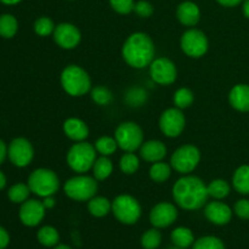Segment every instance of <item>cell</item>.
<instances>
[{"label": "cell", "mask_w": 249, "mask_h": 249, "mask_svg": "<svg viewBox=\"0 0 249 249\" xmlns=\"http://www.w3.org/2000/svg\"><path fill=\"white\" fill-rule=\"evenodd\" d=\"M173 198L180 208L197 211L208 202V189L201 178L186 174L173 186Z\"/></svg>", "instance_id": "1"}, {"label": "cell", "mask_w": 249, "mask_h": 249, "mask_svg": "<svg viewBox=\"0 0 249 249\" xmlns=\"http://www.w3.org/2000/svg\"><path fill=\"white\" fill-rule=\"evenodd\" d=\"M97 180L94 177L79 174L71 178L65 182L63 191L68 198L77 202H88L96 196Z\"/></svg>", "instance_id": "5"}, {"label": "cell", "mask_w": 249, "mask_h": 249, "mask_svg": "<svg viewBox=\"0 0 249 249\" xmlns=\"http://www.w3.org/2000/svg\"><path fill=\"white\" fill-rule=\"evenodd\" d=\"M155 43L151 36L143 32H135L130 34L122 48V56L124 61L136 70L150 66L155 60Z\"/></svg>", "instance_id": "2"}, {"label": "cell", "mask_w": 249, "mask_h": 249, "mask_svg": "<svg viewBox=\"0 0 249 249\" xmlns=\"http://www.w3.org/2000/svg\"><path fill=\"white\" fill-rule=\"evenodd\" d=\"M91 99L99 106H107L113 100V94L108 88L104 85H99L91 89Z\"/></svg>", "instance_id": "35"}, {"label": "cell", "mask_w": 249, "mask_h": 249, "mask_svg": "<svg viewBox=\"0 0 249 249\" xmlns=\"http://www.w3.org/2000/svg\"><path fill=\"white\" fill-rule=\"evenodd\" d=\"M150 75L160 85H170L177 80L178 70L175 63L168 57H158L151 62Z\"/></svg>", "instance_id": "11"}, {"label": "cell", "mask_w": 249, "mask_h": 249, "mask_svg": "<svg viewBox=\"0 0 249 249\" xmlns=\"http://www.w3.org/2000/svg\"><path fill=\"white\" fill-rule=\"evenodd\" d=\"M0 1L5 5H16L18 2H21L22 0H0Z\"/></svg>", "instance_id": "48"}, {"label": "cell", "mask_w": 249, "mask_h": 249, "mask_svg": "<svg viewBox=\"0 0 249 249\" xmlns=\"http://www.w3.org/2000/svg\"><path fill=\"white\" fill-rule=\"evenodd\" d=\"M61 85L68 95L79 97L91 90V79L87 71L77 65H70L61 73Z\"/></svg>", "instance_id": "3"}, {"label": "cell", "mask_w": 249, "mask_h": 249, "mask_svg": "<svg viewBox=\"0 0 249 249\" xmlns=\"http://www.w3.org/2000/svg\"><path fill=\"white\" fill-rule=\"evenodd\" d=\"M201 162V151L195 145H182L170 157V165L180 174H190Z\"/></svg>", "instance_id": "9"}, {"label": "cell", "mask_w": 249, "mask_h": 249, "mask_svg": "<svg viewBox=\"0 0 249 249\" xmlns=\"http://www.w3.org/2000/svg\"><path fill=\"white\" fill-rule=\"evenodd\" d=\"M56 26L53 23V19L50 17H39L36 22H34V32L38 34L39 36H48L53 34Z\"/></svg>", "instance_id": "38"}, {"label": "cell", "mask_w": 249, "mask_h": 249, "mask_svg": "<svg viewBox=\"0 0 249 249\" xmlns=\"http://www.w3.org/2000/svg\"><path fill=\"white\" fill-rule=\"evenodd\" d=\"M125 101L131 107H140L147 101V92L140 87H134L126 92Z\"/></svg>", "instance_id": "36"}, {"label": "cell", "mask_w": 249, "mask_h": 249, "mask_svg": "<svg viewBox=\"0 0 249 249\" xmlns=\"http://www.w3.org/2000/svg\"><path fill=\"white\" fill-rule=\"evenodd\" d=\"M229 102L236 111L249 112V85H235L229 92Z\"/></svg>", "instance_id": "21"}, {"label": "cell", "mask_w": 249, "mask_h": 249, "mask_svg": "<svg viewBox=\"0 0 249 249\" xmlns=\"http://www.w3.org/2000/svg\"><path fill=\"white\" fill-rule=\"evenodd\" d=\"M88 211L95 218H104L112 212V202L102 196H94L88 201Z\"/></svg>", "instance_id": "22"}, {"label": "cell", "mask_w": 249, "mask_h": 249, "mask_svg": "<svg viewBox=\"0 0 249 249\" xmlns=\"http://www.w3.org/2000/svg\"><path fill=\"white\" fill-rule=\"evenodd\" d=\"M178 208L169 202H160L150 212V221L153 228L165 229L177 221Z\"/></svg>", "instance_id": "15"}, {"label": "cell", "mask_w": 249, "mask_h": 249, "mask_svg": "<svg viewBox=\"0 0 249 249\" xmlns=\"http://www.w3.org/2000/svg\"><path fill=\"white\" fill-rule=\"evenodd\" d=\"M28 186L31 192L39 197L55 196L60 189V179L53 170L39 168L33 170L28 178Z\"/></svg>", "instance_id": "6"}, {"label": "cell", "mask_w": 249, "mask_h": 249, "mask_svg": "<svg viewBox=\"0 0 249 249\" xmlns=\"http://www.w3.org/2000/svg\"><path fill=\"white\" fill-rule=\"evenodd\" d=\"M29 194H31V189H29L28 184H22V182H18V184H15L14 186L10 187L9 192H7V196H9V199L12 202V203L22 204L23 202H26L28 199Z\"/></svg>", "instance_id": "31"}, {"label": "cell", "mask_w": 249, "mask_h": 249, "mask_svg": "<svg viewBox=\"0 0 249 249\" xmlns=\"http://www.w3.org/2000/svg\"><path fill=\"white\" fill-rule=\"evenodd\" d=\"M45 211L46 208L44 207L43 202L38 199H27L21 204V208H19V220L28 228L38 226L45 216Z\"/></svg>", "instance_id": "16"}, {"label": "cell", "mask_w": 249, "mask_h": 249, "mask_svg": "<svg viewBox=\"0 0 249 249\" xmlns=\"http://www.w3.org/2000/svg\"><path fill=\"white\" fill-rule=\"evenodd\" d=\"M111 7L116 12L121 15H128L131 11H134L135 2L134 0H109Z\"/></svg>", "instance_id": "39"}, {"label": "cell", "mask_w": 249, "mask_h": 249, "mask_svg": "<svg viewBox=\"0 0 249 249\" xmlns=\"http://www.w3.org/2000/svg\"><path fill=\"white\" fill-rule=\"evenodd\" d=\"M118 147L125 152H135L140 150L143 143V131L140 125L134 122H123L119 124L114 133Z\"/></svg>", "instance_id": "8"}, {"label": "cell", "mask_w": 249, "mask_h": 249, "mask_svg": "<svg viewBox=\"0 0 249 249\" xmlns=\"http://www.w3.org/2000/svg\"><path fill=\"white\" fill-rule=\"evenodd\" d=\"M204 215L214 225L223 226L226 225L232 219V209L224 202L215 199L213 202H209L204 207Z\"/></svg>", "instance_id": "17"}, {"label": "cell", "mask_w": 249, "mask_h": 249, "mask_svg": "<svg viewBox=\"0 0 249 249\" xmlns=\"http://www.w3.org/2000/svg\"><path fill=\"white\" fill-rule=\"evenodd\" d=\"M7 156L12 164L18 168H24L33 160L34 148L27 139L16 138L7 147Z\"/></svg>", "instance_id": "13"}, {"label": "cell", "mask_w": 249, "mask_h": 249, "mask_svg": "<svg viewBox=\"0 0 249 249\" xmlns=\"http://www.w3.org/2000/svg\"><path fill=\"white\" fill-rule=\"evenodd\" d=\"M6 156H7V147H6V145H5L4 141L0 139V165L4 163Z\"/></svg>", "instance_id": "44"}, {"label": "cell", "mask_w": 249, "mask_h": 249, "mask_svg": "<svg viewBox=\"0 0 249 249\" xmlns=\"http://www.w3.org/2000/svg\"><path fill=\"white\" fill-rule=\"evenodd\" d=\"M134 11L139 15L142 18H147V17L152 16L153 11V5L150 1H146V0H140V1L135 2V6H134Z\"/></svg>", "instance_id": "40"}, {"label": "cell", "mask_w": 249, "mask_h": 249, "mask_svg": "<svg viewBox=\"0 0 249 249\" xmlns=\"http://www.w3.org/2000/svg\"><path fill=\"white\" fill-rule=\"evenodd\" d=\"M186 125V118L178 107L168 108L160 114V129L168 138H178L184 131Z\"/></svg>", "instance_id": "12"}, {"label": "cell", "mask_w": 249, "mask_h": 249, "mask_svg": "<svg viewBox=\"0 0 249 249\" xmlns=\"http://www.w3.org/2000/svg\"><path fill=\"white\" fill-rule=\"evenodd\" d=\"M180 46L189 57L199 58L206 55L208 51L209 41L203 32L196 28H191L181 36Z\"/></svg>", "instance_id": "10"}, {"label": "cell", "mask_w": 249, "mask_h": 249, "mask_svg": "<svg viewBox=\"0 0 249 249\" xmlns=\"http://www.w3.org/2000/svg\"><path fill=\"white\" fill-rule=\"evenodd\" d=\"M43 204H44V207H45L46 209H51V208H53V207H55V198H53V196H48V197H44V199L43 201Z\"/></svg>", "instance_id": "45"}, {"label": "cell", "mask_w": 249, "mask_h": 249, "mask_svg": "<svg viewBox=\"0 0 249 249\" xmlns=\"http://www.w3.org/2000/svg\"><path fill=\"white\" fill-rule=\"evenodd\" d=\"M168 249H186V248H181V247H178V246H174V247H170Z\"/></svg>", "instance_id": "50"}, {"label": "cell", "mask_w": 249, "mask_h": 249, "mask_svg": "<svg viewBox=\"0 0 249 249\" xmlns=\"http://www.w3.org/2000/svg\"><path fill=\"white\" fill-rule=\"evenodd\" d=\"M195 101V95L191 89L189 88H180L174 94V104L175 107L180 109L189 108Z\"/></svg>", "instance_id": "34"}, {"label": "cell", "mask_w": 249, "mask_h": 249, "mask_svg": "<svg viewBox=\"0 0 249 249\" xmlns=\"http://www.w3.org/2000/svg\"><path fill=\"white\" fill-rule=\"evenodd\" d=\"M216 1L225 7H233V6H237L238 4H241L243 0H216Z\"/></svg>", "instance_id": "43"}, {"label": "cell", "mask_w": 249, "mask_h": 249, "mask_svg": "<svg viewBox=\"0 0 249 249\" xmlns=\"http://www.w3.org/2000/svg\"><path fill=\"white\" fill-rule=\"evenodd\" d=\"M112 213L119 223L124 225H134L142 214L140 203L130 195H119L112 201Z\"/></svg>", "instance_id": "7"}, {"label": "cell", "mask_w": 249, "mask_h": 249, "mask_svg": "<svg viewBox=\"0 0 249 249\" xmlns=\"http://www.w3.org/2000/svg\"><path fill=\"white\" fill-rule=\"evenodd\" d=\"M233 212L240 219L249 220V199H240L236 202Z\"/></svg>", "instance_id": "41"}, {"label": "cell", "mask_w": 249, "mask_h": 249, "mask_svg": "<svg viewBox=\"0 0 249 249\" xmlns=\"http://www.w3.org/2000/svg\"><path fill=\"white\" fill-rule=\"evenodd\" d=\"M170 175H172V165L168 164V163L160 160V162L152 163V165H151L150 178L152 181L162 184L169 179Z\"/></svg>", "instance_id": "27"}, {"label": "cell", "mask_w": 249, "mask_h": 249, "mask_svg": "<svg viewBox=\"0 0 249 249\" xmlns=\"http://www.w3.org/2000/svg\"><path fill=\"white\" fill-rule=\"evenodd\" d=\"M207 189H208L209 197H213L214 199H224L230 195L231 191L230 184L223 179L212 180L207 185Z\"/></svg>", "instance_id": "28"}, {"label": "cell", "mask_w": 249, "mask_h": 249, "mask_svg": "<svg viewBox=\"0 0 249 249\" xmlns=\"http://www.w3.org/2000/svg\"><path fill=\"white\" fill-rule=\"evenodd\" d=\"M140 156L146 162H160L167 156V147L160 140H148L141 145Z\"/></svg>", "instance_id": "19"}, {"label": "cell", "mask_w": 249, "mask_h": 249, "mask_svg": "<svg viewBox=\"0 0 249 249\" xmlns=\"http://www.w3.org/2000/svg\"><path fill=\"white\" fill-rule=\"evenodd\" d=\"M63 133L72 141L80 142L89 136V126L80 118L71 117L63 122Z\"/></svg>", "instance_id": "18"}, {"label": "cell", "mask_w": 249, "mask_h": 249, "mask_svg": "<svg viewBox=\"0 0 249 249\" xmlns=\"http://www.w3.org/2000/svg\"><path fill=\"white\" fill-rule=\"evenodd\" d=\"M177 17L184 26L194 27L201 19V10L194 1H184L178 6Z\"/></svg>", "instance_id": "20"}, {"label": "cell", "mask_w": 249, "mask_h": 249, "mask_svg": "<svg viewBox=\"0 0 249 249\" xmlns=\"http://www.w3.org/2000/svg\"><path fill=\"white\" fill-rule=\"evenodd\" d=\"M53 36L55 43L65 50H73L79 45L80 40H82V33H80L79 28L68 22L57 24Z\"/></svg>", "instance_id": "14"}, {"label": "cell", "mask_w": 249, "mask_h": 249, "mask_svg": "<svg viewBox=\"0 0 249 249\" xmlns=\"http://www.w3.org/2000/svg\"><path fill=\"white\" fill-rule=\"evenodd\" d=\"M38 242L44 247H55L60 242V233L53 226H43L36 233Z\"/></svg>", "instance_id": "26"}, {"label": "cell", "mask_w": 249, "mask_h": 249, "mask_svg": "<svg viewBox=\"0 0 249 249\" xmlns=\"http://www.w3.org/2000/svg\"><path fill=\"white\" fill-rule=\"evenodd\" d=\"M92 173H94V178L97 181L108 179L113 173V163L107 156H101L95 160L94 165H92Z\"/></svg>", "instance_id": "25"}, {"label": "cell", "mask_w": 249, "mask_h": 249, "mask_svg": "<svg viewBox=\"0 0 249 249\" xmlns=\"http://www.w3.org/2000/svg\"><path fill=\"white\" fill-rule=\"evenodd\" d=\"M53 249H72L70 247V246H67V245H57V246H55V247H53Z\"/></svg>", "instance_id": "49"}, {"label": "cell", "mask_w": 249, "mask_h": 249, "mask_svg": "<svg viewBox=\"0 0 249 249\" xmlns=\"http://www.w3.org/2000/svg\"><path fill=\"white\" fill-rule=\"evenodd\" d=\"M6 186V177L2 172H0V191L4 190V187Z\"/></svg>", "instance_id": "46"}, {"label": "cell", "mask_w": 249, "mask_h": 249, "mask_svg": "<svg viewBox=\"0 0 249 249\" xmlns=\"http://www.w3.org/2000/svg\"><path fill=\"white\" fill-rule=\"evenodd\" d=\"M119 168L124 174L133 175L140 168V160L134 152H125L119 160Z\"/></svg>", "instance_id": "30"}, {"label": "cell", "mask_w": 249, "mask_h": 249, "mask_svg": "<svg viewBox=\"0 0 249 249\" xmlns=\"http://www.w3.org/2000/svg\"><path fill=\"white\" fill-rule=\"evenodd\" d=\"M94 146L97 153H100L101 156H107V157L113 155L118 148L116 139L111 138V136H101V138L97 139Z\"/></svg>", "instance_id": "32"}, {"label": "cell", "mask_w": 249, "mask_h": 249, "mask_svg": "<svg viewBox=\"0 0 249 249\" xmlns=\"http://www.w3.org/2000/svg\"><path fill=\"white\" fill-rule=\"evenodd\" d=\"M162 243V233L157 228L147 230L141 236V246L143 249H157Z\"/></svg>", "instance_id": "33"}, {"label": "cell", "mask_w": 249, "mask_h": 249, "mask_svg": "<svg viewBox=\"0 0 249 249\" xmlns=\"http://www.w3.org/2000/svg\"><path fill=\"white\" fill-rule=\"evenodd\" d=\"M10 243V236L2 226H0V249H5Z\"/></svg>", "instance_id": "42"}, {"label": "cell", "mask_w": 249, "mask_h": 249, "mask_svg": "<svg viewBox=\"0 0 249 249\" xmlns=\"http://www.w3.org/2000/svg\"><path fill=\"white\" fill-rule=\"evenodd\" d=\"M192 249H225V245L215 236H203L195 241Z\"/></svg>", "instance_id": "37"}, {"label": "cell", "mask_w": 249, "mask_h": 249, "mask_svg": "<svg viewBox=\"0 0 249 249\" xmlns=\"http://www.w3.org/2000/svg\"><path fill=\"white\" fill-rule=\"evenodd\" d=\"M243 14L249 18V0H243Z\"/></svg>", "instance_id": "47"}, {"label": "cell", "mask_w": 249, "mask_h": 249, "mask_svg": "<svg viewBox=\"0 0 249 249\" xmlns=\"http://www.w3.org/2000/svg\"><path fill=\"white\" fill-rule=\"evenodd\" d=\"M17 29H18V22L16 17L9 14L0 16V36L5 39L12 38L17 33Z\"/></svg>", "instance_id": "29"}, {"label": "cell", "mask_w": 249, "mask_h": 249, "mask_svg": "<svg viewBox=\"0 0 249 249\" xmlns=\"http://www.w3.org/2000/svg\"><path fill=\"white\" fill-rule=\"evenodd\" d=\"M170 238H172V242L174 243V246L181 248L187 249L195 243V235L192 230L189 228H184V226L174 229L170 233Z\"/></svg>", "instance_id": "24"}, {"label": "cell", "mask_w": 249, "mask_h": 249, "mask_svg": "<svg viewBox=\"0 0 249 249\" xmlns=\"http://www.w3.org/2000/svg\"><path fill=\"white\" fill-rule=\"evenodd\" d=\"M96 152L95 146L87 141L75 142L67 152V164L73 172L84 174L92 169L96 160Z\"/></svg>", "instance_id": "4"}, {"label": "cell", "mask_w": 249, "mask_h": 249, "mask_svg": "<svg viewBox=\"0 0 249 249\" xmlns=\"http://www.w3.org/2000/svg\"><path fill=\"white\" fill-rule=\"evenodd\" d=\"M232 186L238 194L249 195V165H241L232 177Z\"/></svg>", "instance_id": "23"}]
</instances>
